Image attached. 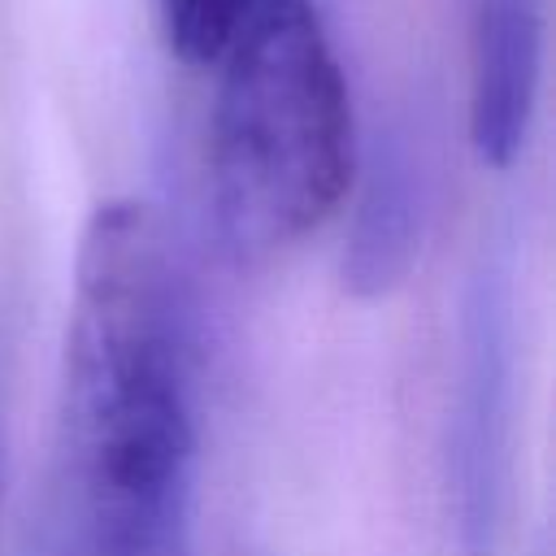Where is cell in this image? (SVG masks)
<instances>
[{
	"instance_id": "cell-7",
	"label": "cell",
	"mask_w": 556,
	"mask_h": 556,
	"mask_svg": "<svg viewBox=\"0 0 556 556\" xmlns=\"http://www.w3.org/2000/svg\"><path fill=\"white\" fill-rule=\"evenodd\" d=\"M0 500H4V413H0Z\"/></svg>"
},
{
	"instance_id": "cell-3",
	"label": "cell",
	"mask_w": 556,
	"mask_h": 556,
	"mask_svg": "<svg viewBox=\"0 0 556 556\" xmlns=\"http://www.w3.org/2000/svg\"><path fill=\"white\" fill-rule=\"evenodd\" d=\"M513 400L508 287L495 269L478 274L460 317L456 400H452V491L456 526L469 556H486L504 508Z\"/></svg>"
},
{
	"instance_id": "cell-2",
	"label": "cell",
	"mask_w": 556,
	"mask_h": 556,
	"mask_svg": "<svg viewBox=\"0 0 556 556\" xmlns=\"http://www.w3.org/2000/svg\"><path fill=\"white\" fill-rule=\"evenodd\" d=\"M208 178L222 235L261 256L317 230L352 182V100L308 0H248L217 52Z\"/></svg>"
},
{
	"instance_id": "cell-6",
	"label": "cell",
	"mask_w": 556,
	"mask_h": 556,
	"mask_svg": "<svg viewBox=\"0 0 556 556\" xmlns=\"http://www.w3.org/2000/svg\"><path fill=\"white\" fill-rule=\"evenodd\" d=\"M169 48L191 65H213L248 0H156Z\"/></svg>"
},
{
	"instance_id": "cell-5",
	"label": "cell",
	"mask_w": 556,
	"mask_h": 556,
	"mask_svg": "<svg viewBox=\"0 0 556 556\" xmlns=\"http://www.w3.org/2000/svg\"><path fill=\"white\" fill-rule=\"evenodd\" d=\"M417 239H421V187L413 178V165L387 161L369 182V191L361 195L352 222V239L343 256L348 287L361 295L391 291L413 269Z\"/></svg>"
},
{
	"instance_id": "cell-4",
	"label": "cell",
	"mask_w": 556,
	"mask_h": 556,
	"mask_svg": "<svg viewBox=\"0 0 556 556\" xmlns=\"http://www.w3.org/2000/svg\"><path fill=\"white\" fill-rule=\"evenodd\" d=\"M543 74V0H478L469 35V139L504 169L530 135Z\"/></svg>"
},
{
	"instance_id": "cell-1",
	"label": "cell",
	"mask_w": 556,
	"mask_h": 556,
	"mask_svg": "<svg viewBox=\"0 0 556 556\" xmlns=\"http://www.w3.org/2000/svg\"><path fill=\"white\" fill-rule=\"evenodd\" d=\"M174 256L148 204L109 200L78 243L65 421L87 556H191V361Z\"/></svg>"
}]
</instances>
